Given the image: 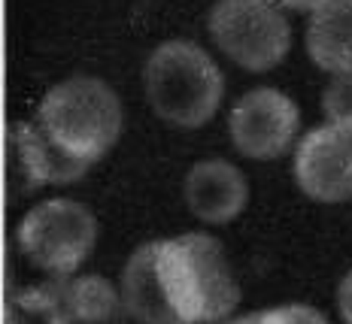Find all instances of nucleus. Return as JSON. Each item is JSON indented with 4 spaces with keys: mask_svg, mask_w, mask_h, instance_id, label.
Wrapping results in <instances>:
<instances>
[{
    "mask_svg": "<svg viewBox=\"0 0 352 324\" xmlns=\"http://www.w3.org/2000/svg\"><path fill=\"white\" fill-rule=\"evenodd\" d=\"M119 288L134 324H219L243 297L222 242L204 231L137 246Z\"/></svg>",
    "mask_w": 352,
    "mask_h": 324,
    "instance_id": "obj_1",
    "label": "nucleus"
},
{
    "mask_svg": "<svg viewBox=\"0 0 352 324\" xmlns=\"http://www.w3.org/2000/svg\"><path fill=\"white\" fill-rule=\"evenodd\" d=\"M31 121L52 152L61 185H73L116 149L124 106L107 79L70 76L43 94Z\"/></svg>",
    "mask_w": 352,
    "mask_h": 324,
    "instance_id": "obj_2",
    "label": "nucleus"
},
{
    "mask_svg": "<svg viewBox=\"0 0 352 324\" xmlns=\"http://www.w3.org/2000/svg\"><path fill=\"white\" fill-rule=\"evenodd\" d=\"M143 97L164 124L182 130L204 128L225 100L222 67L195 40H164L143 64Z\"/></svg>",
    "mask_w": 352,
    "mask_h": 324,
    "instance_id": "obj_3",
    "label": "nucleus"
},
{
    "mask_svg": "<svg viewBox=\"0 0 352 324\" xmlns=\"http://www.w3.org/2000/svg\"><path fill=\"white\" fill-rule=\"evenodd\" d=\"M100 237L98 216L73 197H49L16 224V248L49 279H70L91 257Z\"/></svg>",
    "mask_w": 352,
    "mask_h": 324,
    "instance_id": "obj_4",
    "label": "nucleus"
},
{
    "mask_svg": "<svg viewBox=\"0 0 352 324\" xmlns=\"http://www.w3.org/2000/svg\"><path fill=\"white\" fill-rule=\"evenodd\" d=\"M207 34L212 46L246 73L276 70L292 51L285 10L261 0H216L207 12Z\"/></svg>",
    "mask_w": 352,
    "mask_h": 324,
    "instance_id": "obj_5",
    "label": "nucleus"
},
{
    "mask_svg": "<svg viewBox=\"0 0 352 324\" xmlns=\"http://www.w3.org/2000/svg\"><path fill=\"white\" fill-rule=\"evenodd\" d=\"M300 109L280 88H249L234 100L228 113V137L246 161H280L298 146Z\"/></svg>",
    "mask_w": 352,
    "mask_h": 324,
    "instance_id": "obj_6",
    "label": "nucleus"
},
{
    "mask_svg": "<svg viewBox=\"0 0 352 324\" xmlns=\"http://www.w3.org/2000/svg\"><path fill=\"white\" fill-rule=\"evenodd\" d=\"M292 173L310 200L328 206L352 200V134L334 124L307 130L295 146Z\"/></svg>",
    "mask_w": 352,
    "mask_h": 324,
    "instance_id": "obj_7",
    "label": "nucleus"
},
{
    "mask_svg": "<svg viewBox=\"0 0 352 324\" xmlns=\"http://www.w3.org/2000/svg\"><path fill=\"white\" fill-rule=\"evenodd\" d=\"M186 209L204 224H231L249 206V179L225 158H204L182 179Z\"/></svg>",
    "mask_w": 352,
    "mask_h": 324,
    "instance_id": "obj_8",
    "label": "nucleus"
},
{
    "mask_svg": "<svg viewBox=\"0 0 352 324\" xmlns=\"http://www.w3.org/2000/svg\"><path fill=\"white\" fill-rule=\"evenodd\" d=\"M304 46L328 76L352 70V0H322L307 19Z\"/></svg>",
    "mask_w": 352,
    "mask_h": 324,
    "instance_id": "obj_9",
    "label": "nucleus"
},
{
    "mask_svg": "<svg viewBox=\"0 0 352 324\" xmlns=\"http://www.w3.org/2000/svg\"><path fill=\"white\" fill-rule=\"evenodd\" d=\"M70 324H131L122 288L107 276L88 273L58 279Z\"/></svg>",
    "mask_w": 352,
    "mask_h": 324,
    "instance_id": "obj_10",
    "label": "nucleus"
},
{
    "mask_svg": "<svg viewBox=\"0 0 352 324\" xmlns=\"http://www.w3.org/2000/svg\"><path fill=\"white\" fill-rule=\"evenodd\" d=\"M6 324H70L58 279L10 294Z\"/></svg>",
    "mask_w": 352,
    "mask_h": 324,
    "instance_id": "obj_11",
    "label": "nucleus"
},
{
    "mask_svg": "<svg viewBox=\"0 0 352 324\" xmlns=\"http://www.w3.org/2000/svg\"><path fill=\"white\" fill-rule=\"evenodd\" d=\"M322 113H325L328 124L352 134V70L331 76L322 94Z\"/></svg>",
    "mask_w": 352,
    "mask_h": 324,
    "instance_id": "obj_12",
    "label": "nucleus"
},
{
    "mask_svg": "<svg viewBox=\"0 0 352 324\" xmlns=\"http://www.w3.org/2000/svg\"><path fill=\"white\" fill-rule=\"evenodd\" d=\"M249 324H331L325 319V312H319L310 303H280V306H267L258 312L246 315Z\"/></svg>",
    "mask_w": 352,
    "mask_h": 324,
    "instance_id": "obj_13",
    "label": "nucleus"
},
{
    "mask_svg": "<svg viewBox=\"0 0 352 324\" xmlns=\"http://www.w3.org/2000/svg\"><path fill=\"white\" fill-rule=\"evenodd\" d=\"M334 303H337V312H340V321L352 324V270L340 279V285H337Z\"/></svg>",
    "mask_w": 352,
    "mask_h": 324,
    "instance_id": "obj_14",
    "label": "nucleus"
},
{
    "mask_svg": "<svg viewBox=\"0 0 352 324\" xmlns=\"http://www.w3.org/2000/svg\"><path fill=\"white\" fill-rule=\"evenodd\" d=\"M261 3L280 6V10H295V12H313L322 0H261Z\"/></svg>",
    "mask_w": 352,
    "mask_h": 324,
    "instance_id": "obj_15",
    "label": "nucleus"
},
{
    "mask_svg": "<svg viewBox=\"0 0 352 324\" xmlns=\"http://www.w3.org/2000/svg\"><path fill=\"white\" fill-rule=\"evenodd\" d=\"M219 324H249V321H246V315H243V319H228V321H219Z\"/></svg>",
    "mask_w": 352,
    "mask_h": 324,
    "instance_id": "obj_16",
    "label": "nucleus"
}]
</instances>
